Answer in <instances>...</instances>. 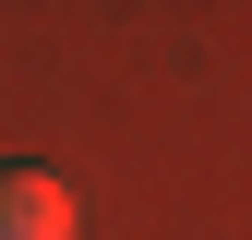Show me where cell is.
I'll return each mask as SVG.
<instances>
[{"mask_svg": "<svg viewBox=\"0 0 252 240\" xmlns=\"http://www.w3.org/2000/svg\"><path fill=\"white\" fill-rule=\"evenodd\" d=\"M0 240H72V192L48 168H0Z\"/></svg>", "mask_w": 252, "mask_h": 240, "instance_id": "1", "label": "cell"}]
</instances>
